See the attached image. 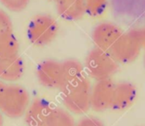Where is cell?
Listing matches in <instances>:
<instances>
[{
  "mask_svg": "<svg viewBox=\"0 0 145 126\" xmlns=\"http://www.w3.org/2000/svg\"><path fill=\"white\" fill-rule=\"evenodd\" d=\"M122 33L123 32L117 25L105 21L95 26L92 32V39L96 47L110 50Z\"/></svg>",
  "mask_w": 145,
  "mask_h": 126,
  "instance_id": "8",
  "label": "cell"
},
{
  "mask_svg": "<svg viewBox=\"0 0 145 126\" xmlns=\"http://www.w3.org/2000/svg\"><path fill=\"white\" fill-rule=\"evenodd\" d=\"M137 97V88L127 81H121L115 84L110 109L123 111L130 108Z\"/></svg>",
  "mask_w": 145,
  "mask_h": 126,
  "instance_id": "9",
  "label": "cell"
},
{
  "mask_svg": "<svg viewBox=\"0 0 145 126\" xmlns=\"http://www.w3.org/2000/svg\"><path fill=\"white\" fill-rule=\"evenodd\" d=\"M24 73V62L17 55L7 59H0V79L7 82L19 80Z\"/></svg>",
  "mask_w": 145,
  "mask_h": 126,
  "instance_id": "11",
  "label": "cell"
},
{
  "mask_svg": "<svg viewBox=\"0 0 145 126\" xmlns=\"http://www.w3.org/2000/svg\"><path fill=\"white\" fill-rule=\"evenodd\" d=\"M138 35H139V38L142 44L143 48H145V26L143 27L138 28Z\"/></svg>",
  "mask_w": 145,
  "mask_h": 126,
  "instance_id": "20",
  "label": "cell"
},
{
  "mask_svg": "<svg viewBox=\"0 0 145 126\" xmlns=\"http://www.w3.org/2000/svg\"><path fill=\"white\" fill-rule=\"evenodd\" d=\"M76 126H105L104 123L98 118L87 116L82 118L76 123Z\"/></svg>",
  "mask_w": 145,
  "mask_h": 126,
  "instance_id": "19",
  "label": "cell"
},
{
  "mask_svg": "<svg viewBox=\"0 0 145 126\" xmlns=\"http://www.w3.org/2000/svg\"><path fill=\"white\" fill-rule=\"evenodd\" d=\"M58 14L64 20L75 21L80 20L85 14V0H58Z\"/></svg>",
  "mask_w": 145,
  "mask_h": 126,
  "instance_id": "12",
  "label": "cell"
},
{
  "mask_svg": "<svg viewBox=\"0 0 145 126\" xmlns=\"http://www.w3.org/2000/svg\"><path fill=\"white\" fill-rule=\"evenodd\" d=\"M3 118L2 113L0 112V126H3Z\"/></svg>",
  "mask_w": 145,
  "mask_h": 126,
  "instance_id": "22",
  "label": "cell"
},
{
  "mask_svg": "<svg viewBox=\"0 0 145 126\" xmlns=\"http://www.w3.org/2000/svg\"><path fill=\"white\" fill-rule=\"evenodd\" d=\"M30 105V96L28 91L15 84L7 85L5 95L0 111L11 119L22 117Z\"/></svg>",
  "mask_w": 145,
  "mask_h": 126,
  "instance_id": "5",
  "label": "cell"
},
{
  "mask_svg": "<svg viewBox=\"0 0 145 126\" xmlns=\"http://www.w3.org/2000/svg\"><path fill=\"white\" fill-rule=\"evenodd\" d=\"M51 1H55V2H57L58 0H51Z\"/></svg>",
  "mask_w": 145,
  "mask_h": 126,
  "instance_id": "24",
  "label": "cell"
},
{
  "mask_svg": "<svg viewBox=\"0 0 145 126\" xmlns=\"http://www.w3.org/2000/svg\"><path fill=\"white\" fill-rule=\"evenodd\" d=\"M51 103L43 98H37L31 102L25 113L27 126H46L47 119L51 113Z\"/></svg>",
  "mask_w": 145,
  "mask_h": 126,
  "instance_id": "10",
  "label": "cell"
},
{
  "mask_svg": "<svg viewBox=\"0 0 145 126\" xmlns=\"http://www.w3.org/2000/svg\"><path fill=\"white\" fill-rule=\"evenodd\" d=\"M13 32V23L8 15L0 9V35Z\"/></svg>",
  "mask_w": 145,
  "mask_h": 126,
  "instance_id": "18",
  "label": "cell"
},
{
  "mask_svg": "<svg viewBox=\"0 0 145 126\" xmlns=\"http://www.w3.org/2000/svg\"><path fill=\"white\" fill-rule=\"evenodd\" d=\"M74 118L68 110L62 108H54L49 113L46 126H76Z\"/></svg>",
  "mask_w": 145,
  "mask_h": 126,
  "instance_id": "15",
  "label": "cell"
},
{
  "mask_svg": "<svg viewBox=\"0 0 145 126\" xmlns=\"http://www.w3.org/2000/svg\"><path fill=\"white\" fill-rule=\"evenodd\" d=\"M37 77L39 83L51 90H62L65 86V78L62 62L48 59L42 61L37 68Z\"/></svg>",
  "mask_w": 145,
  "mask_h": 126,
  "instance_id": "6",
  "label": "cell"
},
{
  "mask_svg": "<svg viewBox=\"0 0 145 126\" xmlns=\"http://www.w3.org/2000/svg\"><path fill=\"white\" fill-rule=\"evenodd\" d=\"M59 26L54 18L49 15H39L34 17L27 26V38L37 46L50 44L56 38Z\"/></svg>",
  "mask_w": 145,
  "mask_h": 126,
  "instance_id": "3",
  "label": "cell"
},
{
  "mask_svg": "<svg viewBox=\"0 0 145 126\" xmlns=\"http://www.w3.org/2000/svg\"><path fill=\"white\" fill-rule=\"evenodd\" d=\"M144 67H145V53H144Z\"/></svg>",
  "mask_w": 145,
  "mask_h": 126,
  "instance_id": "23",
  "label": "cell"
},
{
  "mask_svg": "<svg viewBox=\"0 0 145 126\" xmlns=\"http://www.w3.org/2000/svg\"><path fill=\"white\" fill-rule=\"evenodd\" d=\"M6 88H7V84H3V82H0V108H1V105H2L3 101Z\"/></svg>",
  "mask_w": 145,
  "mask_h": 126,
  "instance_id": "21",
  "label": "cell"
},
{
  "mask_svg": "<svg viewBox=\"0 0 145 126\" xmlns=\"http://www.w3.org/2000/svg\"><path fill=\"white\" fill-rule=\"evenodd\" d=\"M30 0H0L2 5L12 12H20L29 4Z\"/></svg>",
  "mask_w": 145,
  "mask_h": 126,
  "instance_id": "17",
  "label": "cell"
},
{
  "mask_svg": "<svg viewBox=\"0 0 145 126\" xmlns=\"http://www.w3.org/2000/svg\"><path fill=\"white\" fill-rule=\"evenodd\" d=\"M92 84L87 75L69 83L61 90L65 108L75 114H84L91 109Z\"/></svg>",
  "mask_w": 145,
  "mask_h": 126,
  "instance_id": "1",
  "label": "cell"
},
{
  "mask_svg": "<svg viewBox=\"0 0 145 126\" xmlns=\"http://www.w3.org/2000/svg\"><path fill=\"white\" fill-rule=\"evenodd\" d=\"M62 67L65 78V86L86 75L85 67L78 60L67 59L62 61Z\"/></svg>",
  "mask_w": 145,
  "mask_h": 126,
  "instance_id": "13",
  "label": "cell"
},
{
  "mask_svg": "<svg viewBox=\"0 0 145 126\" xmlns=\"http://www.w3.org/2000/svg\"><path fill=\"white\" fill-rule=\"evenodd\" d=\"M143 49L138 28L123 32L109 50L118 63L128 64L134 61Z\"/></svg>",
  "mask_w": 145,
  "mask_h": 126,
  "instance_id": "4",
  "label": "cell"
},
{
  "mask_svg": "<svg viewBox=\"0 0 145 126\" xmlns=\"http://www.w3.org/2000/svg\"><path fill=\"white\" fill-rule=\"evenodd\" d=\"M108 5V0H85L86 14L90 16L97 17L102 15Z\"/></svg>",
  "mask_w": 145,
  "mask_h": 126,
  "instance_id": "16",
  "label": "cell"
},
{
  "mask_svg": "<svg viewBox=\"0 0 145 126\" xmlns=\"http://www.w3.org/2000/svg\"><path fill=\"white\" fill-rule=\"evenodd\" d=\"M115 84L113 80L109 79L96 81L92 85L91 109L96 112H105L110 109Z\"/></svg>",
  "mask_w": 145,
  "mask_h": 126,
  "instance_id": "7",
  "label": "cell"
},
{
  "mask_svg": "<svg viewBox=\"0 0 145 126\" xmlns=\"http://www.w3.org/2000/svg\"><path fill=\"white\" fill-rule=\"evenodd\" d=\"M20 45L13 32L0 35V59H7L19 55Z\"/></svg>",
  "mask_w": 145,
  "mask_h": 126,
  "instance_id": "14",
  "label": "cell"
},
{
  "mask_svg": "<svg viewBox=\"0 0 145 126\" xmlns=\"http://www.w3.org/2000/svg\"><path fill=\"white\" fill-rule=\"evenodd\" d=\"M84 67L89 77L99 81L111 79L118 71L119 63L109 50L94 47L88 53Z\"/></svg>",
  "mask_w": 145,
  "mask_h": 126,
  "instance_id": "2",
  "label": "cell"
}]
</instances>
